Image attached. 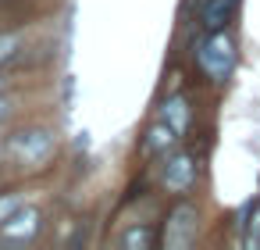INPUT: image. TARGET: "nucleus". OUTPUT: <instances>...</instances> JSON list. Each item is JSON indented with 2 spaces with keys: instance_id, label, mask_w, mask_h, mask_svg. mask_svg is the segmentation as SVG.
Here are the masks:
<instances>
[{
  "instance_id": "1",
  "label": "nucleus",
  "mask_w": 260,
  "mask_h": 250,
  "mask_svg": "<svg viewBox=\"0 0 260 250\" xmlns=\"http://www.w3.org/2000/svg\"><path fill=\"white\" fill-rule=\"evenodd\" d=\"M196 61H200V68H203V75H207V79L224 82V79L235 72V40H232L224 29L210 33V36L200 43Z\"/></svg>"
},
{
  "instance_id": "2",
  "label": "nucleus",
  "mask_w": 260,
  "mask_h": 250,
  "mask_svg": "<svg viewBox=\"0 0 260 250\" xmlns=\"http://www.w3.org/2000/svg\"><path fill=\"white\" fill-rule=\"evenodd\" d=\"M8 154L15 164H25V168H40L50 154H54V136L43 132V129H29V132H18L11 136L8 143Z\"/></svg>"
},
{
  "instance_id": "3",
  "label": "nucleus",
  "mask_w": 260,
  "mask_h": 250,
  "mask_svg": "<svg viewBox=\"0 0 260 250\" xmlns=\"http://www.w3.org/2000/svg\"><path fill=\"white\" fill-rule=\"evenodd\" d=\"M196 221H200V214H196L192 204H175L171 214H168V225H164V243H168V250H185V246H192V243H196V229H200Z\"/></svg>"
},
{
  "instance_id": "4",
  "label": "nucleus",
  "mask_w": 260,
  "mask_h": 250,
  "mask_svg": "<svg viewBox=\"0 0 260 250\" xmlns=\"http://www.w3.org/2000/svg\"><path fill=\"white\" fill-rule=\"evenodd\" d=\"M40 232V211L36 207H18L4 225H0V246H25Z\"/></svg>"
},
{
  "instance_id": "5",
  "label": "nucleus",
  "mask_w": 260,
  "mask_h": 250,
  "mask_svg": "<svg viewBox=\"0 0 260 250\" xmlns=\"http://www.w3.org/2000/svg\"><path fill=\"white\" fill-rule=\"evenodd\" d=\"M192 182H196V161L189 154H178V157H171L164 164V186L171 193H185Z\"/></svg>"
},
{
  "instance_id": "6",
  "label": "nucleus",
  "mask_w": 260,
  "mask_h": 250,
  "mask_svg": "<svg viewBox=\"0 0 260 250\" xmlns=\"http://www.w3.org/2000/svg\"><path fill=\"white\" fill-rule=\"evenodd\" d=\"M239 4H242V0H203V25H207L210 33L224 29V25L235 18Z\"/></svg>"
},
{
  "instance_id": "7",
  "label": "nucleus",
  "mask_w": 260,
  "mask_h": 250,
  "mask_svg": "<svg viewBox=\"0 0 260 250\" xmlns=\"http://www.w3.org/2000/svg\"><path fill=\"white\" fill-rule=\"evenodd\" d=\"M164 122H168L178 136L189 129V104H185V97H171V100H164Z\"/></svg>"
},
{
  "instance_id": "8",
  "label": "nucleus",
  "mask_w": 260,
  "mask_h": 250,
  "mask_svg": "<svg viewBox=\"0 0 260 250\" xmlns=\"http://www.w3.org/2000/svg\"><path fill=\"white\" fill-rule=\"evenodd\" d=\"M175 140H178V132H175L168 122H160V125H153V129L146 132V143H143V150H146V154H160V150H168Z\"/></svg>"
},
{
  "instance_id": "9",
  "label": "nucleus",
  "mask_w": 260,
  "mask_h": 250,
  "mask_svg": "<svg viewBox=\"0 0 260 250\" xmlns=\"http://www.w3.org/2000/svg\"><path fill=\"white\" fill-rule=\"evenodd\" d=\"M18 47H22V36L18 33H0V65L11 61L18 54Z\"/></svg>"
},
{
  "instance_id": "10",
  "label": "nucleus",
  "mask_w": 260,
  "mask_h": 250,
  "mask_svg": "<svg viewBox=\"0 0 260 250\" xmlns=\"http://www.w3.org/2000/svg\"><path fill=\"white\" fill-rule=\"evenodd\" d=\"M150 243H153V232H150V229H128V232L121 236V246H128V250H132V246L143 250V246H150Z\"/></svg>"
},
{
  "instance_id": "11",
  "label": "nucleus",
  "mask_w": 260,
  "mask_h": 250,
  "mask_svg": "<svg viewBox=\"0 0 260 250\" xmlns=\"http://www.w3.org/2000/svg\"><path fill=\"white\" fill-rule=\"evenodd\" d=\"M18 207H22V197L18 193H4V197H0V225H4Z\"/></svg>"
},
{
  "instance_id": "12",
  "label": "nucleus",
  "mask_w": 260,
  "mask_h": 250,
  "mask_svg": "<svg viewBox=\"0 0 260 250\" xmlns=\"http://www.w3.org/2000/svg\"><path fill=\"white\" fill-rule=\"evenodd\" d=\"M246 243H249V246H260V211H256V214H253V221H249Z\"/></svg>"
},
{
  "instance_id": "13",
  "label": "nucleus",
  "mask_w": 260,
  "mask_h": 250,
  "mask_svg": "<svg viewBox=\"0 0 260 250\" xmlns=\"http://www.w3.org/2000/svg\"><path fill=\"white\" fill-rule=\"evenodd\" d=\"M4 111H8V104H4V100H0V118H4Z\"/></svg>"
},
{
  "instance_id": "14",
  "label": "nucleus",
  "mask_w": 260,
  "mask_h": 250,
  "mask_svg": "<svg viewBox=\"0 0 260 250\" xmlns=\"http://www.w3.org/2000/svg\"><path fill=\"white\" fill-rule=\"evenodd\" d=\"M0 86H4V79H0Z\"/></svg>"
}]
</instances>
